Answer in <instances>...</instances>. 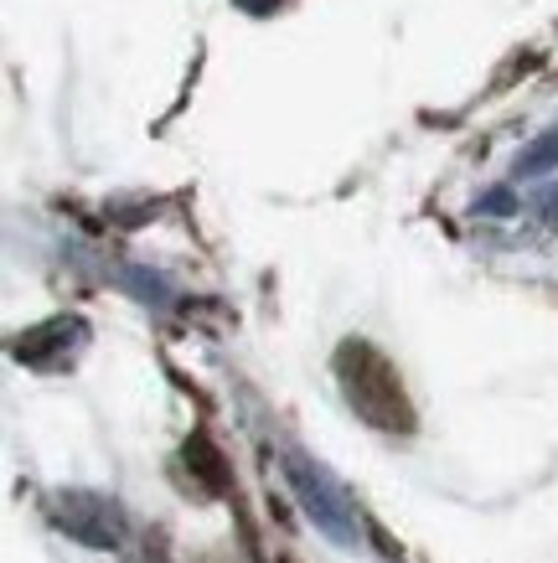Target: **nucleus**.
Returning <instances> with one entry per match:
<instances>
[{
    "label": "nucleus",
    "instance_id": "nucleus-1",
    "mask_svg": "<svg viewBox=\"0 0 558 563\" xmlns=\"http://www.w3.org/2000/svg\"><path fill=\"white\" fill-rule=\"evenodd\" d=\"M341 383H347V398H352V409L378 429H408V404H404V383L398 373L389 367L383 352H372L362 342H347L341 346Z\"/></svg>",
    "mask_w": 558,
    "mask_h": 563
}]
</instances>
